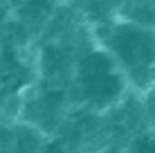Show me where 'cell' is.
<instances>
[{"mask_svg":"<svg viewBox=\"0 0 155 153\" xmlns=\"http://www.w3.org/2000/svg\"><path fill=\"white\" fill-rule=\"evenodd\" d=\"M99 45L113 56L128 86L148 90L155 83V29L133 20H113L97 27Z\"/></svg>","mask_w":155,"mask_h":153,"instance_id":"obj_1","label":"cell"},{"mask_svg":"<svg viewBox=\"0 0 155 153\" xmlns=\"http://www.w3.org/2000/svg\"><path fill=\"white\" fill-rule=\"evenodd\" d=\"M74 83H77L81 97L85 99V104L94 108L113 106L115 101L121 99L124 90L128 88L124 72L117 68L113 56L104 47L85 52L77 61Z\"/></svg>","mask_w":155,"mask_h":153,"instance_id":"obj_2","label":"cell"},{"mask_svg":"<svg viewBox=\"0 0 155 153\" xmlns=\"http://www.w3.org/2000/svg\"><path fill=\"white\" fill-rule=\"evenodd\" d=\"M146 115L151 119L153 128H155V83L148 88V95H146Z\"/></svg>","mask_w":155,"mask_h":153,"instance_id":"obj_3","label":"cell"}]
</instances>
